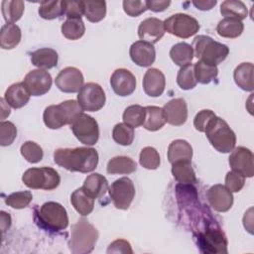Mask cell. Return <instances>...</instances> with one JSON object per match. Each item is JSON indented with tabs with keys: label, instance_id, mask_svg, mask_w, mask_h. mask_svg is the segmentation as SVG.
I'll list each match as a JSON object with an SVG mask.
<instances>
[{
	"label": "cell",
	"instance_id": "obj_34",
	"mask_svg": "<svg viewBox=\"0 0 254 254\" xmlns=\"http://www.w3.org/2000/svg\"><path fill=\"white\" fill-rule=\"evenodd\" d=\"M170 57L177 65L182 67L191 63L193 59V51L190 45L187 43H178L172 47Z\"/></svg>",
	"mask_w": 254,
	"mask_h": 254
},
{
	"label": "cell",
	"instance_id": "obj_49",
	"mask_svg": "<svg viewBox=\"0 0 254 254\" xmlns=\"http://www.w3.org/2000/svg\"><path fill=\"white\" fill-rule=\"evenodd\" d=\"M123 9L130 17H138L147 10L146 1L125 0L123 1Z\"/></svg>",
	"mask_w": 254,
	"mask_h": 254
},
{
	"label": "cell",
	"instance_id": "obj_33",
	"mask_svg": "<svg viewBox=\"0 0 254 254\" xmlns=\"http://www.w3.org/2000/svg\"><path fill=\"white\" fill-rule=\"evenodd\" d=\"M220 13L225 18H232L241 21L247 17L248 10L242 1L226 0L220 5Z\"/></svg>",
	"mask_w": 254,
	"mask_h": 254
},
{
	"label": "cell",
	"instance_id": "obj_22",
	"mask_svg": "<svg viewBox=\"0 0 254 254\" xmlns=\"http://www.w3.org/2000/svg\"><path fill=\"white\" fill-rule=\"evenodd\" d=\"M30 92L23 82H17L8 87L4 99L13 108L18 109L25 106L30 99Z\"/></svg>",
	"mask_w": 254,
	"mask_h": 254
},
{
	"label": "cell",
	"instance_id": "obj_16",
	"mask_svg": "<svg viewBox=\"0 0 254 254\" xmlns=\"http://www.w3.org/2000/svg\"><path fill=\"white\" fill-rule=\"evenodd\" d=\"M110 84L117 95L128 96L132 94L136 88V78L130 70L117 68L110 77Z\"/></svg>",
	"mask_w": 254,
	"mask_h": 254
},
{
	"label": "cell",
	"instance_id": "obj_42",
	"mask_svg": "<svg viewBox=\"0 0 254 254\" xmlns=\"http://www.w3.org/2000/svg\"><path fill=\"white\" fill-rule=\"evenodd\" d=\"M39 15L46 20L56 19L64 15V10L62 7V1H43L39 7Z\"/></svg>",
	"mask_w": 254,
	"mask_h": 254
},
{
	"label": "cell",
	"instance_id": "obj_44",
	"mask_svg": "<svg viewBox=\"0 0 254 254\" xmlns=\"http://www.w3.org/2000/svg\"><path fill=\"white\" fill-rule=\"evenodd\" d=\"M20 151H21V154L24 157V159L27 162L32 163V164L40 162L44 156L43 149L41 148V146L33 141L25 142L21 146Z\"/></svg>",
	"mask_w": 254,
	"mask_h": 254
},
{
	"label": "cell",
	"instance_id": "obj_9",
	"mask_svg": "<svg viewBox=\"0 0 254 254\" xmlns=\"http://www.w3.org/2000/svg\"><path fill=\"white\" fill-rule=\"evenodd\" d=\"M70 126L74 136L82 144L92 146L98 141L99 127L93 117L81 113Z\"/></svg>",
	"mask_w": 254,
	"mask_h": 254
},
{
	"label": "cell",
	"instance_id": "obj_13",
	"mask_svg": "<svg viewBox=\"0 0 254 254\" xmlns=\"http://www.w3.org/2000/svg\"><path fill=\"white\" fill-rule=\"evenodd\" d=\"M84 78L82 72L73 66H67L62 69L55 79L57 87L66 93L78 92L83 86Z\"/></svg>",
	"mask_w": 254,
	"mask_h": 254
},
{
	"label": "cell",
	"instance_id": "obj_21",
	"mask_svg": "<svg viewBox=\"0 0 254 254\" xmlns=\"http://www.w3.org/2000/svg\"><path fill=\"white\" fill-rule=\"evenodd\" d=\"M166 86L164 73L158 68H149L143 77V89L151 97H158L163 94Z\"/></svg>",
	"mask_w": 254,
	"mask_h": 254
},
{
	"label": "cell",
	"instance_id": "obj_20",
	"mask_svg": "<svg viewBox=\"0 0 254 254\" xmlns=\"http://www.w3.org/2000/svg\"><path fill=\"white\" fill-rule=\"evenodd\" d=\"M166 121L174 126H181L188 119V106L183 98H174L163 107Z\"/></svg>",
	"mask_w": 254,
	"mask_h": 254
},
{
	"label": "cell",
	"instance_id": "obj_15",
	"mask_svg": "<svg viewBox=\"0 0 254 254\" xmlns=\"http://www.w3.org/2000/svg\"><path fill=\"white\" fill-rule=\"evenodd\" d=\"M198 243L205 253H227V240L220 229L210 228L200 233Z\"/></svg>",
	"mask_w": 254,
	"mask_h": 254
},
{
	"label": "cell",
	"instance_id": "obj_31",
	"mask_svg": "<svg viewBox=\"0 0 254 254\" xmlns=\"http://www.w3.org/2000/svg\"><path fill=\"white\" fill-rule=\"evenodd\" d=\"M244 30V25L241 21L232 19V18H224L217 24L216 32L220 37L234 39L239 37Z\"/></svg>",
	"mask_w": 254,
	"mask_h": 254
},
{
	"label": "cell",
	"instance_id": "obj_8",
	"mask_svg": "<svg viewBox=\"0 0 254 254\" xmlns=\"http://www.w3.org/2000/svg\"><path fill=\"white\" fill-rule=\"evenodd\" d=\"M164 27L168 33L182 39H188L195 35L199 30L197 20L183 13L170 16L164 21Z\"/></svg>",
	"mask_w": 254,
	"mask_h": 254
},
{
	"label": "cell",
	"instance_id": "obj_19",
	"mask_svg": "<svg viewBox=\"0 0 254 254\" xmlns=\"http://www.w3.org/2000/svg\"><path fill=\"white\" fill-rule=\"evenodd\" d=\"M129 55L133 63L143 67L150 66L156 59V51L154 46L141 40L131 45Z\"/></svg>",
	"mask_w": 254,
	"mask_h": 254
},
{
	"label": "cell",
	"instance_id": "obj_47",
	"mask_svg": "<svg viewBox=\"0 0 254 254\" xmlns=\"http://www.w3.org/2000/svg\"><path fill=\"white\" fill-rule=\"evenodd\" d=\"M17 137V128L10 121H1L0 123V145L9 146Z\"/></svg>",
	"mask_w": 254,
	"mask_h": 254
},
{
	"label": "cell",
	"instance_id": "obj_24",
	"mask_svg": "<svg viewBox=\"0 0 254 254\" xmlns=\"http://www.w3.org/2000/svg\"><path fill=\"white\" fill-rule=\"evenodd\" d=\"M82 188L95 199L103 196L106 190H108V182L104 176L94 173L87 176V178L84 180Z\"/></svg>",
	"mask_w": 254,
	"mask_h": 254
},
{
	"label": "cell",
	"instance_id": "obj_29",
	"mask_svg": "<svg viewBox=\"0 0 254 254\" xmlns=\"http://www.w3.org/2000/svg\"><path fill=\"white\" fill-rule=\"evenodd\" d=\"M145 112H146V115H145L143 127L149 131L159 130L167 122L164 110L161 107L146 106Z\"/></svg>",
	"mask_w": 254,
	"mask_h": 254
},
{
	"label": "cell",
	"instance_id": "obj_7",
	"mask_svg": "<svg viewBox=\"0 0 254 254\" xmlns=\"http://www.w3.org/2000/svg\"><path fill=\"white\" fill-rule=\"evenodd\" d=\"M38 217L41 224L52 231L64 230L68 225V216L65 208L56 201L43 203L39 209Z\"/></svg>",
	"mask_w": 254,
	"mask_h": 254
},
{
	"label": "cell",
	"instance_id": "obj_17",
	"mask_svg": "<svg viewBox=\"0 0 254 254\" xmlns=\"http://www.w3.org/2000/svg\"><path fill=\"white\" fill-rule=\"evenodd\" d=\"M206 196L212 208L219 212L228 211L233 204L232 192L225 186L220 184L210 187Z\"/></svg>",
	"mask_w": 254,
	"mask_h": 254
},
{
	"label": "cell",
	"instance_id": "obj_45",
	"mask_svg": "<svg viewBox=\"0 0 254 254\" xmlns=\"http://www.w3.org/2000/svg\"><path fill=\"white\" fill-rule=\"evenodd\" d=\"M32 199H33L32 192L29 190H23V191H17L9 194L6 197L5 202L7 205L13 208L21 209L28 206L29 203L32 201Z\"/></svg>",
	"mask_w": 254,
	"mask_h": 254
},
{
	"label": "cell",
	"instance_id": "obj_18",
	"mask_svg": "<svg viewBox=\"0 0 254 254\" xmlns=\"http://www.w3.org/2000/svg\"><path fill=\"white\" fill-rule=\"evenodd\" d=\"M166 30L164 22L158 18H147L143 20L138 27V36L141 41L155 44L161 40Z\"/></svg>",
	"mask_w": 254,
	"mask_h": 254
},
{
	"label": "cell",
	"instance_id": "obj_48",
	"mask_svg": "<svg viewBox=\"0 0 254 254\" xmlns=\"http://www.w3.org/2000/svg\"><path fill=\"white\" fill-rule=\"evenodd\" d=\"M245 184V177L241 176L240 174L229 171L225 176V187L231 192H238L242 190Z\"/></svg>",
	"mask_w": 254,
	"mask_h": 254
},
{
	"label": "cell",
	"instance_id": "obj_50",
	"mask_svg": "<svg viewBox=\"0 0 254 254\" xmlns=\"http://www.w3.org/2000/svg\"><path fill=\"white\" fill-rule=\"evenodd\" d=\"M216 115L213 111L209 110V109H203L200 110L194 117L193 119V125L194 128L199 131V132H204L207 124L209 123V121L214 118Z\"/></svg>",
	"mask_w": 254,
	"mask_h": 254
},
{
	"label": "cell",
	"instance_id": "obj_5",
	"mask_svg": "<svg viewBox=\"0 0 254 254\" xmlns=\"http://www.w3.org/2000/svg\"><path fill=\"white\" fill-rule=\"evenodd\" d=\"M98 239V231L85 219H79L71 228L68 248L74 254L90 253Z\"/></svg>",
	"mask_w": 254,
	"mask_h": 254
},
{
	"label": "cell",
	"instance_id": "obj_6",
	"mask_svg": "<svg viewBox=\"0 0 254 254\" xmlns=\"http://www.w3.org/2000/svg\"><path fill=\"white\" fill-rule=\"evenodd\" d=\"M23 183L30 189L52 190L58 188L61 182L59 173L50 167L31 168L22 176Z\"/></svg>",
	"mask_w": 254,
	"mask_h": 254
},
{
	"label": "cell",
	"instance_id": "obj_3",
	"mask_svg": "<svg viewBox=\"0 0 254 254\" xmlns=\"http://www.w3.org/2000/svg\"><path fill=\"white\" fill-rule=\"evenodd\" d=\"M191 48L193 56H195L199 62L215 66L221 64L229 54V49L226 45L216 42L205 35L195 37Z\"/></svg>",
	"mask_w": 254,
	"mask_h": 254
},
{
	"label": "cell",
	"instance_id": "obj_23",
	"mask_svg": "<svg viewBox=\"0 0 254 254\" xmlns=\"http://www.w3.org/2000/svg\"><path fill=\"white\" fill-rule=\"evenodd\" d=\"M192 157V148L190 144L183 139L173 141L168 148V160L171 164L180 161H190Z\"/></svg>",
	"mask_w": 254,
	"mask_h": 254
},
{
	"label": "cell",
	"instance_id": "obj_36",
	"mask_svg": "<svg viewBox=\"0 0 254 254\" xmlns=\"http://www.w3.org/2000/svg\"><path fill=\"white\" fill-rule=\"evenodd\" d=\"M84 16L92 23L101 21L106 15V2L105 1H83Z\"/></svg>",
	"mask_w": 254,
	"mask_h": 254
},
{
	"label": "cell",
	"instance_id": "obj_43",
	"mask_svg": "<svg viewBox=\"0 0 254 254\" xmlns=\"http://www.w3.org/2000/svg\"><path fill=\"white\" fill-rule=\"evenodd\" d=\"M139 163L148 170H156L160 166L161 159L158 151L153 147H145L141 150Z\"/></svg>",
	"mask_w": 254,
	"mask_h": 254
},
{
	"label": "cell",
	"instance_id": "obj_54",
	"mask_svg": "<svg viewBox=\"0 0 254 254\" xmlns=\"http://www.w3.org/2000/svg\"><path fill=\"white\" fill-rule=\"evenodd\" d=\"M0 216H1V230H2V233H4L11 225V216L9 213L5 211H1Z\"/></svg>",
	"mask_w": 254,
	"mask_h": 254
},
{
	"label": "cell",
	"instance_id": "obj_46",
	"mask_svg": "<svg viewBox=\"0 0 254 254\" xmlns=\"http://www.w3.org/2000/svg\"><path fill=\"white\" fill-rule=\"evenodd\" d=\"M62 7L64 10V15H65L67 19L81 18V16L84 14L83 1L64 0L62 1Z\"/></svg>",
	"mask_w": 254,
	"mask_h": 254
},
{
	"label": "cell",
	"instance_id": "obj_32",
	"mask_svg": "<svg viewBox=\"0 0 254 254\" xmlns=\"http://www.w3.org/2000/svg\"><path fill=\"white\" fill-rule=\"evenodd\" d=\"M137 169L136 162L126 156H117L109 160L107 164L108 174H131Z\"/></svg>",
	"mask_w": 254,
	"mask_h": 254
},
{
	"label": "cell",
	"instance_id": "obj_11",
	"mask_svg": "<svg viewBox=\"0 0 254 254\" xmlns=\"http://www.w3.org/2000/svg\"><path fill=\"white\" fill-rule=\"evenodd\" d=\"M108 191L114 206L118 209H128L135 196L134 184L127 177L114 181L108 188Z\"/></svg>",
	"mask_w": 254,
	"mask_h": 254
},
{
	"label": "cell",
	"instance_id": "obj_28",
	"mask_svg": "<svg viewBox=\"0 0 254 254\" xmlns=\"http://www.w3.org/2000/svg\"><path fill=\"white\" fill-rule=\"evenodd\" d=\"M21 41V30L13 23L2 26L0 31V46L4 50L14 49Z\"/></svg>",
	"mask_w": 254,
	"mask_h": 254
},
{
	"label": "cell",
	"instance_id": "obj_14",
	"mask_svg": "<svg viewBox=\"0 0 254 254\" xmlns=\"http://www.w3.org/2000/svg\"><path fill=\"white\" fill-rule=\"evenodd\" d=\"M52 82L51 74L42 68L29 71L23 80V83L33 96H41L47 93L51 89Z\"/></svg>",
	"mask_w": 254,
	"mask_h": 254
},
{
	"label": "cell",
	"instance_id": "obj_2",
	"mask_svg": "<svg viewBox=\"0 0 254 254\" xmlns=\"http://www.w3.org/2000/svg\"><path fill=\"white\" fill-rule=\"evenodd\" d=\"M82 108L77 101L70 99L57 105L48 106L43 114L45 125L50 129H59L64 125H71L81 114Z\"/></svg>",
	"mask_w": 254,
	"mask_h": 254
},
{
	"label": "cell",
	"instance_id": "obj_40",
	"mask_svg": "<svg viewBox=\"0 0 254 254\" xmlns=\"http://www.w3.org/2000/svg\"><path fill=\"white\" fill-rule=\"evenodd\" d=\"M113 140L122 146H129L134 140V129L125 123H118L112 131Z\"/></svg>",
	"mask_w": 254,
	"mask_h": 254
},
{
	"label": "cell",
	"instance_id": "obj_35",
	"mask_svg": "<svg viewBox=\"0 0 254 254\" xmlns=\"http://www.w3.org/2000/svg\"><path fill=\"white\" fill-rule=\"evenodd\" d=\"M25 4L21 0H4L1 5L2 15L7 23L17 22L24 13Z\"/></svg>",
	"mask_w": 254,
	"mask_h": 254
},
{
	"label": "cell",
	"instance_id": "obj_41",
	"mask_svg": "<svg viewBox=\"0 0 254 254\" xmlns=\"http://www.w3.org/2000/svg\"><path fill=\"white\" fill-rule=\"evenodd\" d=\"M177 82H178V85L184 90H189L195 87L197 81L195 79L194 69L192 64H190L180 68L177 75Z\"/></svg>",
	"mask_w": 254,
	"mask_h": 254
},
{
	"label": "cell",
	"instance_id": "obj_27",
	"mask_svg": "<svg viewBox=\"0 0 254 254\" xmlns=\"http://www.w3.org/2000/svg\"><path fill=\"white\" fill-rule=\"evenodd\" d=\"M253 70L254 66L251 63H242L234 69L233 77L235 83L245 91H253Z\"/></svg>",
	"mask_w": 254,
	"mask_h": 254
},
{
	"label": "cell",
	"instance_id": "obj_37",
	"mask_svg": "<svg viewBox=\"0 0 254 254\" xmlns=\"http://www.w3.org/2000/svg\"><path fill=\"white\" fill-rule=\"evenodd\" d=\"M62 34L68 40L74 41L81 38L85 32V26L81 18L66 19L61 27Z\"/></svg>",
	"mask_w": 254,
	"mask_h": 254
},
{
	"label": "cell",
	"instance_id": "obj_55",
	"mask_svg": "<svg viewBox=\"0 0 254 254\" xmlns=\"http://www.w3.org/2000/svg\"><path fill=\"white\" fill-rule=\"evenodd\" d=\"M0 102H1L0 103L1 104V119H5L10 114V107L4 98H1Z\"/></svg>",
	"mask_w": 254,
	"mask_h": 254
},
{
	"label": "cell",
	"instance_id": "obj_52",
	"mask_svg": "<svg viewBox=\"0 0 254 254\" xmlns=\"http://www.w3.org/2000/svg\"><path fill=\"white\" fill-rule=\"evenodd\" d=\"M171 4V1H155V0H151V1H146V6L147 9L153 11V12H162L164 10H166Z\"/></svg>",
	"mask_w": 254,
	"mask_h": 254
},
{
	"label": "cell",
	"instance_id": "obj_4",
	"mask_svg": "<svg viewBox=\"0 0 254 254\" xmlns=\"http://www.w3.org/2000/svg\"><path fill=\"white\" fill-rule=\"evenodd\" d=\"M204 133L211 146L220 153H229L235 148L236 136L227 122L215 116L207 124Z\"/></svg>",
	"mask_w": 254,
	"mask_h": 254
},
{
	"label": "cell",
	"instance_id": "obj_38",
	"mask_svg": "<svg viewBox=\"0 0 254 254\" xmlns=\"http://www.w3.org/2000/svg\"><path fill=\"white\" fill-rule=\"evenodd\" d=\"M145 107L134 104L128 106L123 113V121L125 124L129 125L132 128L139 127L143 125L144 120H145Z\"/></svg>",
	"mask_w": 254,
	"mask_h": 254
},
{
	"label": "cell",
	"instance_id": "obj_51",
	"mask_svg": "<svg viewBox=\"0 0 254 254\" xmlns=\"http://www.w3.org/2000/svg\"><path fill=\"white\" fill-rule=\"evenodd\" d=\"M107 253H133L131 245L124 239H117L113 241L107 249Z\"/></svg>",
	"mask_w": 254,
	"mask_h": 254
},
{
	"label": "cell",
	"instance_id": "obj_39",
	"mask_svg": "<svg viewBox=\"0 0 254 254\" xmlns=\"http://www.w3.org/2000/svg\"><path fill=\"white\" fill-rule=\"evenodd\" d=\"M194 75L197 82L207 84L213 80L218 74V68L215 65H210L202 62H197L193 65Z\"/></svg>",
	"mask_w": 254,
	"mask_h": 254
},
{
	"label": "cell",
	"instance_id": "obj_30",
	"mask_svg": "<svg viewBox=\"0 0 254 254\" xmlns=\"http://www.w3.org/2000/svg\"><path fill=\"white\" fill-rule=\"evenodd\" d=\"M172 174L175 180L181 184H193L196 182L190 161H180L172 164Z\"/></svg>",
	"mask_w": 254,
	"mask_h": 254
},
{
	"label": "cell",
	"instance_id": "obj_26",
	"mask_svg": "<svg viewBox=\"0 0 254 254\" xmlns=\"http://www.w3.org/2000/svg\"><path fill=\"white\" fill-rule=\"evenodd\" d=\"M70 202L74 209L82 216L90 214L94 207V198L90 196L82 187L71 193Z\"/></svg>",
	"mask_w": 254,
	"mask_h": 254
},
{
	"label": "cell",
	"instance_id": "obj_53",
	"mask_svg": "<svg viewBox=\"0 0 254 254\" xmlns=\"http://www.w3.org/2000/svg\"><path fill=\"white\" fill-rule=\"evenodd\" d=\"M192 4L199 10L202 11H206V10H210L211 8H213V6H215L216 1L215 0H207V1H192Z\"/></svg>",
	"mask_w": 254,
	"mask_h": 254
},
{
	"label": "cell",
	"instance_id": "obj_1",
	"mask_svg": "<svg viewBox=\"0 0 254 254\" xmlns=\"http://www.w3.org/2000/svg\"><path fill=\"white\" fill-rule=\"evenodd\" d=\"M54 161L67 171L89 173L97 167L98 153L88 147L61 148L54 152Z\"/></svg>",
	"mask_w": 254,
	"mask_h": 254
},
{
	"label": "cell",
	"instance_id": "obj_25",
	"mask_svg": "<svg viewBox=\"0 0 254 254\" xmlns=\"http://www.w3.org/2000/svg\"><path fill=\"white\" fill-rule=\"evenodd\" d=\"M58 53L51 48H42L31 54L32 64L39 68L49 69L58 64Z\"/></svg>",
	"mask_w": 254,
	"mask_h": 254
},
{
	"label": "cell",
	"instance_id": "obj_10",
	"mask_svg": "<svg viewBox=\"0 0 254 254\" xmlns=\"http://www.w3.org/2000/svg\"><path fill=\"white\" fill-rule=\"evenodd\" d=\"M105 92L103 88L95 83L88 82L84 84L77 94V102L82 110L95 112L100 110L105 104Z\"/></svg>",
	"mask_w": 254,
	"mask_h": 254
},
{
	"label": "cell",
	"instance_id": "obj_12",
	"mask_svg": "<svg viewBox=\"0 0 254 254\" xmlns=\"http://www.w3.org/2000/svg\"><path fill=\"white\" fill-rule=\"evenodd\" d=\"M229 165L232 171L246 178H252L254 175L253 154L245 147H237L231 151L228 158Z\"/></svg>",
	"mask_w": 254,
	"mask_h": 254
}]
</instances>
